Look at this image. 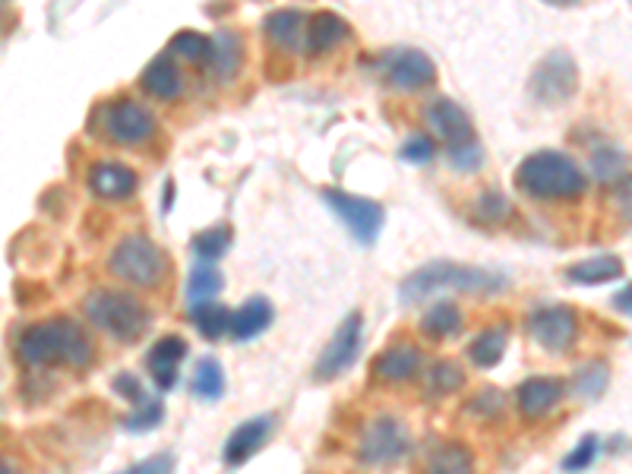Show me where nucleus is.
Masks as SVG:
<instances>
[{
	"mask_svg": "<svg viewBox=\"0 0 632 474\" xmlns=\"http://www.w3.org/2000/svg\"><path fill=\"white\" fill-rule=\"evenodd\" d=\"M168 54L171 58H181V61H190V64H206L212 58V38L202 33L181 29V33L168 41Z\"/></svg>",
	"mask_w": 632,
	"mask_h": 474,
	"instance_id": "30",
	"label": "nucleus"
},
{
	"mask_svg": "<svg viewBox=\"0 0 632 474\" xmlns=\"http://www.w3.org/2000/svg\"><path fill=\"white\" fill-rule=\"evenodd\" d=\"M361 333H364V316L358 310H351L338 329L333 333V339L326 341V348L320 351L317 364H313V376L320 383L338 379L342 373H348L355 367L358 354H361Z\"/></svg>",
	"mask_w": 632,
	"mask_h": 474,
	"instance_id": "8",
	"label": "nucleus"
},
{
	"mask_svg": "<svg viewBox=\"0 0 632 474\" xmlns=\"http://www.w3.org/2000/svg\"><path fill=\"white\" fill-rule=\"evenodd\" d=\"M421 333L431 339H449V336L462 333V310L453 301H436L421 316Z\"/></svg>",
	"mask_w": 632,
	"mask_h": 474,
	"instance_id": "27",
	"label": "nucleus"
},
{
	"mask_svg": "<svg viewBox=\"0 0 632 474\" xmlns=\"http://www.w3.org/2000/svg\"><path fill=\"white\" fill-rule=\"evenodd\" d=\"M190 389L197 399H206V402H215L225 396V371L215 358H200L197 367H194V376H190Z\"/></svg>",
	"mask_w": 632,
	"mask_h": 474,
	"instance_id": "29",
	"label": "nucleus"
},
{
	"mask_svg": "<svg viewBox=\"0 0 632 474\" xmlns=\"http://www.w3.org/2000/svg\"><path fill=\"white\" fill-rule=\"evenodd\" d=\"M575 89H579V67L566 51L544 54V61H537L529 79L532 99L544 108H560L575 96Z\"/></svg>",
	"mask_w": 632,
	"mask_h": 474,
	"instance_id": "7",
	"label": "nucleus"
},
{
	"mask_svg": "<svg viewBox=\"0 0 632 474\" xmlns=\"http://www.w3.org/2000/svg\"><path fill=\"white\" fill-rule=\"evenodd\" d=\"M275 310H272V301L263 298V295H253L247 298L244 304L234 310V323H232V339L234 341H253L257 336H263L272 323Z\"/></svg>",
	"mask_w": 632,
	"mask_h": 474,
	"instance_id": "21",
	"label": "nucleus"
},
{
	"mask_svg": "<svg viewBox=\"0 0 632 474\" xmlns=\"http://www.w3.org/2000/svg\"><path fill=\"white\" fill-rule=\"evenodd\" d=\"M83 310L99 329H104L117 341H136L139 336H146V329L152 323L149 310L139 298L127 295V291H111V288L92 291L83 301Z\"/></svg>",
	"mask_w": 632,
	"mask_h": 474,
	"instance_id": "4",
	"label": "nucleus"
},
{
	"mask_svg": "<svg viewBox=\"0 0 632 474\" xmlns=\"http://www.w3.org/2000/svg\"><path fill=\"white\" fill-rule=\"evenodd\" d=\"M623 171H627V155L620 149L600 146V149L592 152V174H595V180L620 184L623 180Z\"/></svg>",
	"mask_w": 632,
	"mask_h": 474,
	"instance_id": "34",
	"label": "nucleus"
},
{
	"mask_svg": "<svg viewBox=\"0 0 632 474\" xmlns=\"http://www.w3.org/2000/svg\"><path fill=\"white\" fill-rule=\"evenodd\" d=\"M614 307H617L620 313H627V316H632V285H630V288H623L620 295H614Z\"/></svg>",
	"mask_w": 632,
	"mask_h": 474,
	"instance_id": "45",
	"label": "nucleus"
},
{
	"mask_svg": "<svg viewBox=\"0 0 632 474\" xmlns=\"http://www.w3.org/2000/svg\"><path fill=\"white\" fill-rule=\"evenodd\" d=\"M263 33L278 51H295L300 38H307V20L300 10H272L263 20Z\"/></svg>",
	"mask_w": 632,
	"mask_h": 474,
	"instance_id": "22",
	"label": "nucleus"
},
{
	"mask_svg": "<svg viewBox=\"0 0 632 474\" xmlns=\"http://www.w3.org/2000/svg\"><path fill=\"white\" fill-rule=\"evenodd\" d=\"M529 336L547 351H566L579 336V320L572 307L541 304L529 313Z\"/></svg>",
	"mask_w": 632,
	"mask_h": 474,
	"instance_id": "12",
	"label": "nucleus"
},
{
	"mask_svg": "<svg viewBox=\"0 0 632 474\" xmlns=\"http://www.w3.org/2000/svg\"><path fill=\"white\" fill-rule=\"evenodd\" d=\"M563 275L572 285H604V282H614L623 275V260L614 253H595V257H585V260L566 266Z\"/></svg>",
	"mask_w": 632,
	"mask_h": 474,
	"instance_id": "23",
	"label": "nucleus"
},
{
	"mask_svg": "<svg viewBox=\"0 0 632 474\" xmlns=\"http://www.w3.org/2000/svg\"><path fill=\"white\" fill-rule=\"evenodd\" d=\"M272 417L263 414V417H250V421H244L240 427H234V434L225 442V462L228 465H244L250 456H257L260 452V446L269 440V434H272Z\"/></svg>",
	"mask_w": 632,
	"mask_h": 474,
	"instance_id": "19",
	"label": "nucleus"
},
{
	"mask_svg": "<svg viewBox=\"0 0 632 474\" xmlns=\"http://www.w3.org/2000/svg\"><path fill=\"white\" fill-rule=\"evenodd\" d=\"M162 414H165L162 402L152 399V402H146L142 408H134V414L124 417V427H127V431H149V427H156V424L162 421Z\"/></svg>",
	"mask_w": 632,
	"mask_h": 474,
	"instance_id": "41",
	"label": "nucleus"
},
{
	"mask_svg": "<svg viewBox=\"0 0 632 474\" xmlns=\"http://www.w3.org/2000/svg\"><path fill=\"white\" fill-rule=\"evenodd\" d=\"M89 187L101 200H127L136 194L139 177L134 169H127L121 162H101L89 171Z\"/></svg>",
	"mask_w": 632,
	"mask_h": 474,
	"instance_id": "18",
	"label": "nucleus"
},
{
	"mask_svg": "<svg viewBox=\"0 0 632 474\" xmlns=\"http://www.w3.org/2000/svg\"><path fill=\"white\" fill-rule=\"evenodd\" d=\"M600 452V440L595 434H588V437H582V442L569 452L563 459V472L575 474V472H585V469H592L595 465V459H598Z\"/></svg>",
	"mask_w": 632,
	"mask_h": 474,
	"instance_id": "38",
	"label": "nucleus"
},
{
	"mask_svg": "<svg viewBox=\"0 0 632 474\" xmlns=\"http://www.w3.org/2000/svg\"><path fill=\"white\" fill-rule=\"evenodd\" d=\"M427 474H474V456L466 442H439L427 456Z\"/></svg>",
	"mask_w": 632,
	"mask_h": 474,
	"instance_id": "25",
	"label": "nucleus"
},
{
	"mask_svg": "<svg viewBox=\"0 0 632 474\" xmlns=\"http://www.w3.org/2000/svg\"><path fill=\"white\" fill-rule=\"evenodd\" d=\"M171 472H174V456H171V452H159V456L142 459V462H136V465H131L127 472L121 474H171Z\"/></svg>",
	"mask_w": 632,
	"mask_h": 474,
	"instance_id": "43",
	"label": "nucleus"
},
{
	"mask_svg": "<svg viewBox=\"0 0 632 474\" xmlns=\"http://www.w3.org/2000/svg\"><path fill=\"white\" fill-rule=\"evenodd\" d=\"M232 247V225H212L190 240V250L200 263H215Z\"/></svg>",
	"mask_w": 632,
	"mask_h": 474,
	"instance_id": "31",
	"label": "nucleus"
},
{
	"mask_svg": "<svg viewBox=\"0 0 632 474\" xmlns=\"http://www.w3.org/2000/svg\"><path fill=\"white\" fill-rule=\"evenodd\" d=\"M108 272L136 288H156L168 272L162 247L146 235L121 237L108 257Z\"/></svg>",
	"mask_w": 632,
	"mask_h": 474,
	"instance_id": "5",
	"label": "nucleus"
},
{
	"mask_svg": "<svg viewBox=\"0 0 632 474\" xmlns=\"http://www.w3.org/2000/svg\"><path fill=\"white\" fill-rule=\"evenodd\" d=\"M468 414H478V417H497L503 411V392L499 389H481L478 396L468 399Z\"/></svg>",
	"mask_w": 632,
	"mask_h": 474,
	"instance_id": "40",
	"label": "nucleus"
},
{
	"mask_svg": "<svg viewBox=\"0 0 632 474\" xmlns=\"http://www.w3.org/2000/svg\"><path fill=\"white\" fill-rule=\"evenodd\" d=\"M456 288V291H471V295H497L506 288V278L484 266H468V263H453V260H433L421 270L405 275L399 285L401 304H418L433 291Z\"/></svg>",
	"mask_w": 632,
	"mask_h": 474,
	"instance_id": "2",
	"label": "nucleus"
},
{
	"mask_svg": "<svg viewBox=\"0 0 632 474\" xmlns=\"http://www.w3.org/2000/svg\"><path fill=\"white\" fill-rule=\"evenodd\" d=\"M323 203L330 205L335 219L348 228V235L355 237L358 244H376V237L386 225V212L376 200H367V197H355L348 190H338V187H326L323 190Z\"/></svg>",
	"mask_w": 632,
	"mask_h": 474,
	"instance_id": "6",
	"label": "nucleus"
},
{
	"mask_svg": "<svg viewBox=\"0 0 632 474\" xmlns=\"http://www.w3.org/2000/svg\"><path fill=\"white\" fill-rule=\"evenodd\" d=\"M408 431L399 417L393 414H380L373 417L361 434L358 442V459L364 465H396L401 456L408 452Z\"/></svg>",
	"mask_w": 632,
	"mask_h": 474,
	"instance_id": "11",
	"label": "nucleus"
},
{
	"mask_svg": "<svg viewBox=\"0 0 632 474\" xmlns=\"http://www.w3.org/2000/svg\"><path fill=\"white\" fill-rule=\"evenodd\" d=\"M607 383H610V367H607L604 361H592V364H585L582 371L575 373L572 389H575L582 399H598V396H604Z\"/></svg>",
	"mask_w": 632,
	"mask_h": 474,
	"instance_id": "35",
	"label": "nucleus"
},
{
	"mask_svg": "<svg viewBox=\"0 0 632 474\" xmlns=\"http://www.w3.org/2000/svg\"><path fill=\"white\" fill-rule=\"evenodd\" d=\"M225 278L222 272L209 263H200L197 270L187 275V301L190 304H202V301H215V295L222 291Z\"/></svg>",
	"mask_w": 632,
	"mask_h": 474,
	"instance_id": "32",
	"label": "nucleus"
},
{
	"mask_svg": "<svg viewBox=\"0 0 632 474\" xmlns=\"http://www.w3.org/2000/svg\"><path fill=\"white\" fill-rule=\"evenodd\" d=\"M563 392H566V383L560 379V376H529V379L519 386L516 402H519L522 417H529V421H541V417H547L554 408L560 406Z\"/></svg>",
	"mask_w": 632,
	"mask_h": 474,
	"instance_id": "14",
	"label": "nucleus"
},
{
	"mask_svg": "<svg viewBox=\"0 0 632 474\" xmlns=\"http://www.w3.org/2000/svg\"><path fill=\"white\" fill-rule=\"evenodd\" d=\"M348 38V23L333 13V10H320V13H313L310 20H307V38H303V48H307V54H326V51H333L338 48L342 41Z\"/></svg>",
	"mask_w": 632,
	"mask_h": 474,
	"instance_id": "20",
	"label": "nucleus"
},
{
	"mask_svg": "<svg viewBox=\"0 0 632 474\" xmlns=\"http://www.w3.org/2000/svg\"><path fill=\"white\" fill-rule=\"evenodd\" d=\"M427 389H431L433 396H453L456 389H462L466 386V371L456 364V361H436L431 364V371H427Z\"/></svg>",
	"mask_w": 632,
	"mask_h": 474,
	"instance_id": "33",
	"label": "nucleus"
},
{
	"mask_svg": "<svg viewBox=\"0 0 632 474\" xmlns=\"http://www.w3.org/2000/svg\"><path fill=\"white\" fill-rule=\"evenodd\" d=\"M376 73L401 92H418L436 83V64L418 48H393L376 61Z\"/></svg>",
	"mask_w": 632,
	"mask_h": 474,
	"instance_id": "10",
	"label": "nucleus"
},
{
	"mask_svg": "<svg viewBox=\"0 0 632 474\" xmlns=\"http://www.w3.org/2000/svg\"><path fill=\"white\" fill-rule=\"evenodd\" d=\"M0 474H20V472H13L10 465H3V472H0Z\"/></svg>",
	"mask_w": 632,
	"mask_h": 474,
	"instance_id": "46",
	"label": "nucleus"
},
{
	"mask_svg": "<svg viewBox=\"0 0 632 474\" xmlns=\"http://www.w3.org/2000/svg\"><path fill=\"white\" fill-rule=\"evenodd\" d=\"M212 73L219 79H232L237 67H240V35L232 33V29H219L215 38H212Z\"/></svg>",
	"mask_w": 632,
	"mask_h": 474,
	"instance_id": "28",
	"label": "nucleus"
},
{
	"mask_svg": "<svg viewBox=\"0 0 632 474\" xmlns=\"http://www.w3.org/2000/svg\"><path fill=\"white\" fill-rule=\"evenodd\" d=\"M111 389H114L117 396H124L127 402H134V408H142L146 402H152V399H146L142 383H139V376H134V373H117V376L111 379Z\"/></svg>",
	"mask_w": 632,
	"mask_h": 474,
	"instance_id": "42",
	"label": "nucleus"
},
{
	"mask_svg": "<svg viewBox=\"0 0 632 474\" xmlns=\"http://www.w3.org/2000/svg\"><path fill=\"white\" fill-rule=\"evenodd\" d=\"M424 364V351L418 345H393L376 354L373 361V376L380 383H405Z\"/></svg>",
	"mask_w": 632,
	"mask_h": 474,
	"instance_id": "17",
	"label": "nucleus"
},
{
	"mask_svg": "<svg viewBox=\"0 0 632 474\" xmlns=\"http://www.w3.org/2000/svg\"><path fill=\"white\" fill-rule=\"evenodd\" d=\"M506 345H509V326L499 323V326L478 333V339L468 345V358L474 367H497Z\"/></svg>",
	"mask_w": 632,
	"mask_h": 474,
	"instance_id": "26",
	"label": "nucleus"
},
{
	"mask_svg": "<svg viewBox=\"0 0 632 474\" xmlns=\"http://www.w3.org/2000/svg\"><path fill=\"white\" fill-rule=\"evenodd\" d=\"M190 323L197 326L202 339L219 341L225 333H232L234 313L219 301H202V304H190Z\"/></svg>",
	"mask_w": 632,
	"mask_h": 474,
	"instance_id": "24",
	"label": "nucleus"
},
{
	"mask_svg": "<svg viewBox=\"0 0 632 474\" xmlns=\"http://www.w3.org/2000/svg\"><path fill=\"white\" fill-rule=\"evenodd\" d=\"M424 121L433 134L446 142V149H456V146H466L474 139V127H471V117L459 102L453 99H433L424 111Z\"/></svg>",
	"mask_w": 632,
	"mask_h": 474,
	"instance_id": "13",
	"label": "nucleus"
},
{
	"mask_svg": "<svg viewBox=\"0 0 632 474\" xmlns=\"http://www.w3.org/2000/svg\"><path fill=\"white\" fill-rule=\"evenodd\" d=\"M139 86L159 99V102H174L184 89V73L177 67V58H171L168 51H162L156 61H149L142 76H139Z\"/></svg>",
	"mask_w": 632,
	"mask_h": 474,
	"instance_id": "16",
	"label": "nucleus"
},
{
	"mask_svg": "<svg viewBox=\"0 0 632 474\" xmlns=\"http://www.w3.org/2000/svg\"><path fill=\"white\" fill-rule=\"evenodd\" d=\"M516 184L534 200H575L588 187L582 169L557 149H537L525 155L516 169Z\"/></svg>",
	"mask_w": 632,
	"mask_h": 474,
	"instance_id": "3",
	"label": "nucleus"
},
{
	"mask_svg": "<svg viewBox=\"0 0 632 474\" xmlns=\"http://www.w3.org/2000/svg\"><path fill=\"white\" fill-rule=\"evenodd\" d=\"M446 162L462 174H474V171L484 165V146L478 139H471L466 146H456V149H446Z\"/></svg>",
	"mask_w": 632,
	"mask_h": 474,
	"instance_id": "37",
	"label": "nucleus"
},
{
	"mask_svg": "<svg viewBox=\"0 0 632 474\" xmlns=\"http://www.w3.org/2000/svg\"><path fill=\"white\" fill-rule=\"evenodd\" d=\"M16 358L26 367H48L64 361L70 367L83 371L92 364V341L79 323H73L67 316H54L23 329V336L16 339Z\"/></svg>",
	"mask_w": 632,
	"mask_h": 474,
	"instance_id": "1",
	"label": "nucleus"
},
{
	"mask_svg": "<svg viewBox=\"0 0 632 474\" xmlns=\"http://www.w3.org/2000/svg\"><path fill=\"white\" fill-rule=\"evenodd\" d=\"M101 130L111 142H121V146H139V142H149L156 130H159V121L156 114L136 99H117L104 108V117H101Z\"/></svg>",
	"mask_w": 632,
	"mask_h": 474,
	"instance_id": "9",
	"label": "nucleus"
},
{
	"mask_svg": "<svg viewBox=\"0 0 632 474\" xmlns=\"http://www.w3.org/2000/svg\"><path fill=\"white\" fill-rule=\"evenodd\" d=\"M433 155H436V146L427 134H411L399 149V159L408 165H427Z\"/></svg>",
	"mask_w": 632,
	"mask_h": 474,
	"instance_id": "39",
	"label": "nucleus"
},
{
	"mask_svg": "<svg viewBox=\"0 0 632 474\" xmlns=\"http://www.w3.org/2000/svg\"><path fill=\"white\" fill-rule=\"evenodd\" d=\"M474 215L487 225H499L512 215V203L499 194V190H484L478 200H474Z\"/></svg>",
	"mask_w": 632,
	"mask_h": 474,
	"instance_id": "36",
	"label": "nucleus"
},
{
	"mask_svg": "<svg viewBox=\"0 0 632 474\" xmlns=\"http://www.w3.org/2000/svg\"><path fill=\"white\" fill-rule=\"evenodd\" d=\"M187 341L181 339V336H162V339L156 341L149 351H146V367L152 373V379H156V386H159V392H168V389H174V383H177V371H181V364H184V358H187Z\"/></svg>",
	"mask_w": 632,
	"mask_h": 474,
	"instance_id": "15",
	"label": "nucleus"
},
{
	"mask_svg": "<svg viewBox=\"0 0 632 474\" xmlns=\"http://www.w3.org/2000/svg\"><path fill=\"white\" fill-rule=\"evenodd\" d=\"M614 203L620 209V215H623L627 222H632V177H623V180L617 184Z\"/></svg>",
	"mask_w": 632,
	"mask_h": 474,
	"instance_id": "44",
	"label": "nucleus"
}]
</instances>
